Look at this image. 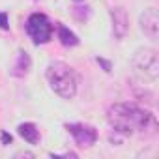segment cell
I'll use <instances>...</instances> for the list:
<instances>
[{"label": "cell", "instance_id": "8", "mask_svg": "<svg viewBox=\"0 0 159 159\" xmlns=\"http://www.w3.org/2000/svg\"><path fill=\"white\" fill-rule=\"evenodd\" d=\"M30 67H32V58H30V54H28L26 51L19 49V51H17V58H15V62H13V66H11V71H10L11 77L25 79V77L28 75Z\"/></svg>", "mask_w": 159, "mask_h": 159}, {"label": "cell", "instance_id": "2", "mask_svg": "<svg viewBox=\"0 0 159 159\" xmlns=\"http://www.w3.org/2000/svg\"><path fill=\"white\" fill-rule=\"evenodd\" d=\"M45 79L51 90L62 99H71L77 94V73L66 62H51L45 69Z\"/></svg>", "mask_w": 159, "mask_h": 159}, {"label": "cell", "instance_id": "5", "mask_svg": "<svg viewBox=\"0 0 159 159\" xmlns=\"http://www.w3.org/2000/svg\"><path fill=\"white\" fill-rule=\"evenodd\" d=\"M66 129L71 133L73 140L81 146V148H90L98 140L96 127H92L88 124H66Z\"/></svg>", "mask_w": 159, "mask_h": 159}, {"label": "cell", "instance_id": "9", "mask_svg": "<svg viewBox=\"0 0 159 159\" xmlns=\"http://www.w3.org/2000/svg\"><path fill=\"white\" fill-rule=\"evenodd\" d=\"M17 133L28 142V144H38L39 142V139H41V135H39V129H38V125L36 124H32V122H25V124H19V127H17Z\"/></svg>", "mask_w": 159, "mask_h": 159}, {"label": "cell", "instance_id": "4", "mask_svg": "<svg viewBox=\"0 0 159 159\" xmlns=\"http://www.w3.org/2000/svg\"><path fill=\"white\" fill-rule=\"evenodd\" d=\"M131 64L137 73H140L142 77H148L150 81H155L159 77V56H157V51L152 47L137 49L131 58Z\"/></svg>", "mask_w": 159, "mask_h": 159}, {"label": "cell", "instance_id": "13", "mask_svg": "<svg viewBox=\"0 0 159 159\" xmlns=\"http://www.w3.org/2000/svg\"><path fill=\"white\" fill-rule=\"evenodd\" d=\"M15 157H34V153H30V152H19V153H15Z\"/></svg>", "mask_w": 159, "mask_h": 159}, {"label": "cell", "instance_id": "7", "mask_svg": "<svg viewBox=\"0 0 159 159\" xmlns=\"http://www.w3.org/2000/svg\"><path fill=\"white\" fill-rule=\"evenodd\" d=\"M111 19H112V32L118 39H124L127 30H129V15L124 6H114L111 10Z\"/></svg>", "mask_w": 159, "mask_h": 159}, {"label": "cell", "instance_id": "11", "mask_svg": "<svg viewBox=\"0 0 159 159\" xmlns=\"http://www.w3.org/2000/svg\"><path fill=\"white\" fill-rule=\"evenodd\" d=\"M0 28H2V30L10 28V25H8V13H0Z\"/></svg>", "mask_w": 159, "mask_h": 159}, {"label": "cell", "instance_id": "12", "mask_svg": "<svg viewBox=\"0 0 159 159\" xmlns=\"http://www.w3.org/2000/svg\"><path fill=\"white\" fill-rule=\"evenodd\" d=\"M2 142H4V144H10V142H11V135L2 133Z\"/></svg>", "mask_w": 159, "mask_h": 159}, {"label": "cell", "instance_id": "1", "mask_svg": "<svg viewBox=\"0 0 159 159\" xmlns=\"http://www.w3.org/2000/svg\"><path fill=\"white\" fill-rule=\"evenodd\" d=\"M107 122L116 133L122 135H133V133H144L148 129H153L157 125L155 116L135 105V103H114L107 111Z\"/></svg>", "mask_w": 159, "mask_h": 159}, {"label": "cell", "instance_id": "3", "mask_svg": "<svg viewBox=\"0 0 159 159\" xmlns=\"http://www.w3.org/2000/svg\"><path fill=\"white\" fill-rule=\"evenodd\" d=\"M25 30H26V34H28V38L32 39L34 45H45L52 39L54 25L49 21V17L45 13H32L26 19Z\"/></svg>", "mask_w": 159, "mask_h": 159}, {"label": "cell", "instance_id": "10", "mask_svg": "<svg viewBox=\"0 0 159 159\" xmlns=\"http://www.w3.org/2000/svg\"><path fill=\"white\" fill-rule=\"evenodd\" d=\"M56 32H58V39H60V43L64 47H75L79 43V38L75 36V32H71L66 25L58 23L56 25Z\"/></svg>", "mask_w": 159, "mask_h": 159}, {"label": "cell", "instance_id": "14", "mask_svg": "<svg viewBox=\"0 0 159 159\" xmlns=\"http://www.w3.org/2000/svg\"><path fill=\"white\" fill-rule=\"evenodd\" d=\"M75 2H83V0H75Z\"/></svg>", "mask_w": 159, "mask_h": 159}, {"label": "cell", "instance_id": "6", "mask_svg": "<svg viewBox=\"0 0 159 159\" xmlns=\"http://www.w3.org/2000/svg\"><path fill=\"white\" fill-rule=\"evenodd\" d=\"M139 25H140L142 34L148 39L157 41V38H159V15H157V10L155 8L144 10L140 13V17H139Z\"/></svg>", "mask_w": 159, "mask_h": 159}]
</instances>
